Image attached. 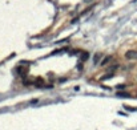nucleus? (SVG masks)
Returning <instances> with one entry per match:
<instances>
[{
  "label": "nucleus",
  "instance_id": "1",
  "mask_svg": "<svg viewBox=\"0 0 137 130\" xmlns=\"http://www.w3.org/2000/svg\"><path fill=\"white\" fill-rule=\"evenodd\" d=\"M124 57L127 58V60L129 61H133V60H137V50L136 49H129L125 52V54H124Z\"/></svg>",
  "mask_w": 137,
  "mask_h": 130
},
{
  "label": "nucleus",
  "instance_id": "2",
  "mask_svg": "<svg viewBox=\"0 0 137 130\" xmlns=\"http://www.w3.org/2000/svg\"><path fill=\"white\" fill-rule=\"evenodd\" d=\"M35 84H36L39 88H41L44 85V80H43V77H37L36 80H35Z\"/></svg>",
  "mask_w": 137,
  "mask_h": 130
},
{
  "label": "nucleus",
  "instance_id": "3",
  "mask_svg": "<svg viewBox=\"0 0 137 130\" xmlns=\"http://www.w3.org/2000/svg\"><path fill=\"white\" fill-rule=\"evenodd\" d=\"M110 60H112V57H110V56H108V57H105V58H104V60L103 61H101V64H100V65H101V67H105V65H107V64L108 63H109V61Z\"/></svg>",
  "mask_w": 137,
  "mask_h": 130
},
{
  "label": "nucleus",
  "instance_id": "4",
  "mask_svg": "<svg viewBox=\"0 0 137 130\" xmlns=\"http://www.w3.org/2000/svg\"><path fill=\"white\" fill-rule=\"evenodd\" d=\"M110 77H113V74H112V73H108V74H105L104 77H101V81H104V80H108V78H110Z\"/></svg>",
  "mask_w": 137,
  "mask_h": 130
},
{
  "label": "nucleus",
  "instance_id": "5",
  "mask_svg": "<svg viewBox=\"0 0 137 130\" xmlns=\"http://www.w3.org/2000/svg\"><path fill=\"white\" fill-rule=\"evenodd\" d=\"M88 57H89V54H88V53H83V56L80 57V60L81 61H85V60H88Z\"/></svg>",
  "mask_w": 137,
  "mask_h": 130
},
{
  "label": "nucleus",
  "instance_id": "6",
  "mask_svg": "<svg viewBox=\"0 0 137 130\" xmlns=\"http://www.w3.org/2000/svg\"><path fill=\"white\" fill-rule=\"evenodd\" d=\"M100 58H101V54L99 53V54H97L96 57H94V64H96V63H97V61H99V60H100Z\"/></svg>",
  "mask_w": 137,
  "mask_h": 130
},
{
  "label": "nucleus",
  "instance_id": "7",
  "mask_svg": "<svg viewBox=\"0 0 137 130\" xmlns=\"http://www.w3.org/2000/svg\"><path fill=\"white\" fill-rule=\"evenodd\" d=\"M118 96H121V97H129V94H127V93H118Z\"/></svg>",
  "mask_w": 137,
  "mask_h": 130
},
{
  "label": "nucleus",
  "instance_id": "8",
  "mask_svg": "<svg viewBox=\"0 0 137 130\" xmlns=\"http://www.w3.org/2000/svg\"><path fill=\"white\" fill-rule=\"evenodd\" d=\"M117 89H124V88H125V85H117Z\"/></svg>",
  "mask_w": 137,
  "mask_h": 130
},
{
  "label": "nucleus",
  "instance_id": "9",
  "mask_svg": "<svg viewBox=\"0 0 137 130\" xmlns=\"http://www.w3.org/2000/svg\"><path fill=\"white\" fill-rule=\"evenodd\" d=\"M85 3H92V0H84Z\"/></svg>",
  "mask_w": 137,
  "mask_h": 130
},
{
  "label": "nucleus",
  "instance_id": "10",
  "mask_svg": "<svg viewBox=\"0 0 137 130\" xmlns=\"http://www.w3.org/2000/svg\"><path fill=\"white\" fill-rule=\"evenodd\" d=\"M136 78H137V76H136Z\"/></svg>",
  "mask_w": 137,
  "mask_h": 130
}]
</instances>
